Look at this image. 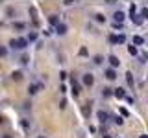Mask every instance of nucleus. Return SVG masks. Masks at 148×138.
<instances>
[{
    "label": "nucleus",
    "instance_id": "nucleus-1",
    "mask_svg": "<svg viewBox=\"0 0 148 138\" xmlns=\"http://www.w3.org/2000/svg\"><path fill=\"white\" fill-rule=\"evenodd\" d=\"M28 46H30V44H28V41L24 39V37H15V39L9 41V46H8V48L17 50V52H24Z\"/></svg>",
    "mask_w": 148,
    "mask_h": 138
},
{
    "label": "nucleus",
    "instance_id": "nucleus-2",
    "mask_svg": "<svg viewBox=\"0 0 148 138\" xmlns=\"http://www.w3.org/2000/svg\"><path fill=\"white\" fill-rule=\"evenodd\" d=\"M108 41L113 46H119V44H124V43H126V35H124V33H111L108 37Z\"/></svg>",
    "mask_w": 148,
    "mask_h": 138
},
{
    "label": "nucleus",
    "instance_id": "nucleus-3",
    "mask_svg": "<svg viewBox=\"0 0 148 138\" xmlns=\"http://www.w3.org/2000/svg\"><path fill=\"white\" fill-rule=\"evenodd\" d=\"M82 85L83 87H89V89H91V87L92 85H95V76H92V74L91 72H85V74H83V76H82Z\"/></svg>",
    "mask_w": 148,
    "mask_h": 138
},
{
    "label": "nucleus",
    "instance_id": "nucleus-4",
    "mask_svg": "<svg viewBox=\"0 0 148 138\" xmlns=\"http://www.w3.org/2000/svg\"><path fill=\"white\" fill-rule=\"evenodd\" d=\"M106 61H108L109 68H113V70H117V68L120 66V59H119V57H117V55H115V53L108 55V57H106Z\"/></svg>",
    "mask_w": 148,
    "mask_h": 138
},
{
    "label": "nucleus",
    "instance_id": "nucleus-5",
    "mask_svg": "<svg viewBox=\"0 0 148 138\" xmlns=\"http://www.w3.org/2000/svg\"><path fill=\"white\" fill-rule=\"evenodd\" d=\"M54 31H56V35L63 37V35H67V31H69V26H67V24H65V22L61 20L59 24H56V26H54Z\"/></svg>",
    "mask_w": 148,
    "mask_h": 138
},
{
    "label": "nucleus",
    "instance_id": "nucleus-6",
    "mask_svg": "<svg viewBox=\"0 0 148 138\" xmlns=\"http://www.w3.org/2000/svg\"><path fill=\"white\" fill-rule=\"evenodd\" d=\"M104 77H106V79H108V81H115V79H117V77H119V72L108 66V68H104Z\"/></svg>",
    "mask_w": 148,
    "mask_h": 138
},
{
    "label": "nucleus",
    "instance_id": "nucleus-7",
    "mask_svg": "<svg viewBox=\"0 0 148 138\" xmlns=\"http://www.w3.org/2000/svg\"><path fill=\"white\" fill-rule=\"evenodd\" d=\"M96 116H98V122L102 123V125H106V123L111 120V116H109L108 110H98V112H96Z\"/></svg>",
    "mask_w": 148,
    "mask_h": 138
},
{
    "label": "nucleus",
    "instance_id": "nucleus-8",
    "mask_svg": "<svg viewBox=\"0 0 148 138\" xmlns=\"http://www.w3.org/2000/svg\"><path fill=\"white\" fill-rule=\"evenodd\" d=\"M126 89L124 87H117V89H113V98H117V99H124L126 98Z\"/></svg>",
    "mask_w": 148,
    "mask_h": 138
},
{
    "label": "nucleus",
    "instance_id": "nucleus-9",
    "mask_svg": "<svg viewBox=\"0 0 148 138\" xmlns=\"http://www.w3.org/2000/svg\"><path fill=\"white\" fill-rule=\"evenodd\" d=\"M124 20H126V13L124 11H115L113 13V22H119V24H124Z\"/></svg>",
    "mask_w": 148,
    "mask_h": 138
},
{
    "label": "nucleus",
    "instance_id": "nucleus-10",
    "mask_svg": "<svg viewBox=\"0 0 148 138\" xmlns=\"http://www.w3.org/2000/svg\"><path fill=\"white\" fill-rule=\"evenodd\" d=\"M26 28H28L26 22H22V20H13V30H15V31H24Z\"/></svg>",
    "mask_w": 148,
    "mask_h": 138
},
{
    "label": "nucleus",
    "instance_id": "nucleus-11",
    "mask_svg": "<svg viewBox=\"0 0 148 138\" xmlns=\"http://www.w3.org/2000/svg\"><path fill=\"white\" fill-rule=\"evenodd\" d=\"M132 44L137 46V48H139V46H143V44H145V37H143V35H133L132 37Z\"/></svg>",
    "mask_w": 148,
    "mask_h": 138
},
{
    "label": "nucleus",
    "instance_id": "nucleus-12",
    "mask_svg": "<svg viewBox=\"0 0 148 138\" xmlns=\"http://www.w3.org/2000/svg\"><path fill=\"white\" fill-rule=\"evenodd\" d=\"M24 39L28 41V44H32V43H37V39H39V33H37V31H30V33H28Z\"/></svg>",
    "mask_w": 148,
    "mask_h": 138
},
{
    "label": "nucleus",
    "instance_id": "nucleus-13",
    "mask_svg": "<svg viewBox=\"0 0 148 138\" xmlns=\"http://www.w3.org/2000/svg\"><path fill=\"white\" fill-rule=\"evenodd\" d=\"M100 94H102V98H104V99H108V98H113V89H111V87H104Z\"/></svg>",
    "mask_w": 148,
    "mask_h": 138
},
{
    "label": "nucleus",
    "instance_id": "nucleus-14",
    "mask_svg": "<svg viewBox=\"0 0 148 138\" xmlns=\"http://www.w3.org/2000/svg\"><path fill=\"white\" fill-rule=\"evenodd\" d=\"M80 92H82V85H80L76 79H72V94H74V98H76Z\"/></svg>",
    "mask_w": 148,
    "mask_h": 138
},
{
    "label": "nucleus",
    "instance_id": "nucleus-15",
    "mask_svg": "<svg viewBox=\"0 0 148 138\" xmlns=\"http://www.w3.org/2000/svg\"><path fill=\"white\" fill-rule=\"evenodd\" d=\"M22 77H24L22 70H13V72H11V79H13V81H22Z\"/></svg>",
    "mask_w": 148,
    "mask_h": 138
},
{
    "label": "nucleus",
    "instance_id": "nucleus-16",
    "mask_svg": "<svg viewBox=\"0 0 148 138\" xmlns=\"http://www.w3.org/2000/svg\"><path fill=\"white\" fill-rule=\"evenodd\" d=\"M6 17H8V18H15V17H17V9L13 7V6L6 7Z\"/></svg>",
    "mask_w": 148,
    "mask_h": 138
},
{
    "label": "nucleus",
    "instance_id": "nucleus-17",
    "mask_svg": "<svg viewBox=\"0 0 148 138\" xmlns=\"http://www.w3.org/2000/svg\"><path fill=\"white\" fill-rule=\"evenodd\" d=\"M59 22H61V20H59V15H50V17H48V24L52 26V28H54L56 24H59Z\"/></svg>",
    "mask_w": 148,
    "mask_h": 138
},
{
    "label": "nucleus",
    "instance_id": "nucleus-18",
    "mask_svg": "<svg viewBox=\"0 0 148 138\" xmlns=\"http://www.w3.org/2000/svg\"><path fill=\"white\" fill-rule=\"evenodd\" d=\"M37 92H39V85H35V83H34V85L28 87V96H35Z\"/></svg>",
    "mask_w": 148,
    "mask_h": 138
},
{
    "label": "nucleus",
    "instance_id": "nucleus-19",
    "mask_svg": "<svg viewBox=\"0 0 148 138\" xmlns=\"http://www.w3.org/2000/svg\"><path fill=\"white\" fill-rule=\"evenodd\" d=\"M8 55H9V48H8V46H4V44H0V57L6 59Z\"/></svg>",
    "mask_w": 148,
    "mask_h": 138
},
{
    "label": "nucleus",
    "instance_id": "nucleus-20",
    "mask_svg": "<svg viewBox=\"0 0 148 138\" xmlns=\"http://www.w3.org/2000/svg\"><path fill=\"white\" fill-rule=\"evenodd\" d=\"M92 20H95V22H100V24H104V22H106V17L102 15V13H95V15H92Z\"/></svg>",
    "mask_w": 148,
    "mask_h": 138
},
{
    "label": "nucleus",
    "instance_id": "nucleus-21",
    "mask_svg": "<svg viewBox=\"0 0 148 138\" xmlns=\"http://www.w3.org/2000/svg\"><path fill=\"white\" fill-rule=\"evenodd\" d=\"M128 53L133 55V57H137V55H139V48H137V46H133V44H130L128 46Z\"/></svg>",
    "mask_w": 148,
    "mask_h": 138
},
{
    "label": "nucleus",
    "instance_id": "nucleus-22",
    "mask_svg": "<svg viewBox=\"0 0 148 138\" xmlns=\"http://www.w3.org/2000/svg\"><path fill=\"white\" fill-rule=\"evenodd\" d=\"M130 18H132V20H133V22H135V24H137V26H141V24H143V22H145V18H143L141 15H133V17H130Z\"/></svg>",
    "mask_w": 148,
    "mask_h": 138
},
{
    "label": "nucleus",
    "instance_id": "nucleus-23",
    "mask_svg": "<svg viewBox=\"0 0 148 138\" xmlns=\"http://www.w3.org/2000/svg\"><path fill=\"white\" fill-rule=\"evenodd\" d=\"M18 63H21L22 66H28V64H30V57H28V55H21V59H18Z\"/></svg>",
    "mask_w": 148,
    "mask_h": 138
},
{
    "label": "nucleus",
    "instance_id": "nucleus-24",
    "mask_svg": "<svg viewBox=\"0 0 148 138\" xmlns=\"http://www.w3.org/2000/svg\"><path fill=\"white\" fill-rule=\"evenodd\" d=\"M102 63H104V57H102V55H95V57H92V64H96V66H100Z\"/></svg>",
    "mask_w": 148,
    "mask_h": 138
},
{
    "label": "nucleus",
    "instance_id": "nucleus-25",
    "mask_svg": "<svg viewBox=\"0 0 148 138\" xmlns=\"http://www.w3.org/2000/svg\"><path fill=\"white\" fill-rule=\"evenodd\" d=\"M111 120H113L115 125H122V123H124V118H122V116H113Z\"/></svg>",
    "mask_w": 148,
    "mask_h": 138
},
{
    "label": "nucleus",
    "instance_id": "nucleus-26",
    "mask_svg": "<svg viewBox=\"0 0 148 138\" xmlns=\"http://www.w3.org/2000/svg\"><path fill=\"white\" fill-rule=\"evenodd\" d=\"M126 81H128V85H130V87L135 85V81H133V77H132V72H128V74H126Z\"/></svg>",
    "mask_w": 148,
    "mask_h": 138
},
{
    "label": "nucleus",
    "instance_id": "nucleus-27",
    "mask_svg": "<svg viewBox=\"0 0 148 138\" xmlns=\"http://www.w3.org/2000/svg\"><path fill=\"white\" fill-rule=\"evenodd\" d=\"M78 53H80L82 57H87V55H89V52H87V48H85V46H82V48H80V52H78Z\"/></svg>",
    "mask_w": 148,
    "mask_h": 138
},
{
    "label": "nucleus",
    "instance_id": "nucleus-28",
    "mask_svg": "<svg viewBox=\"0 0 148 138\" xmlns=\"http://www.w3.org/2000/svg\"><path fill=\"white\" fill-rule=\"evenodd\" d=\"M133 15H137V6H135V4L130 7V17H133Z\"/></svg>",
    "mask_w": 148,
    "mask_h": 138
},
{
    "label": "nucleus",
    "instance_id": "nucleus-29",
    "mask_svg": "<svg viewBox=\"0 0 148 138\" xmlns=\"http://www.w3.org/2000/svg\"><path fill=\"white\" fill-rule=\"evenodd\" d=\"M83 114H85V116H89V114H91V105H89V103L83 107Z\"/></svg>",
    "mask_w": 148,
    "mask_h": 138
},
{
    "label": "nucleus",
    "instance_id": "nucleus-30",
    "mask_svg": "<svg viewBox=\"0 0 148 138\" xmlns=\"http://www.w3.org/2000/svg\"><path fill=\"white\" fill-rule=\"evenodd\" d=\"M111 26H113V30H122L124 28V24H119V22H113Z\"/></svg>",
    "mask_w": 148,
    "mask_h": 138
},
{
    "label": "nucleus",
    "instance_id": "nucleus-31",
    "mask_svg": "<svg viewBox=\"0 0 148 138\" xmlns=\"http://www.w3.org/2000/svg\"><path fill=\"white\" fill-rule=\"evenodd\" d=\"M124 99H126L130 105H133V103H135V98H132V96H126V98H124Z\"/></svg>",
    "mask_w": 148,
    "mask_h": 138
},
{
    "label": "nucleus",
    "instance_id": "nucleus-32",
    "mask_svg": "<svg viewBox=\"0 0 148 138\" xmlns=\"http://www.w3.org/2000/svg\"><path fill=\"white\" fill-rule=\"evenodd\" d=\"M67 76H69V74L65 72V70H61V72H59V77H61V81H65V79H67Z\"/></svg>",
    "mask_w": 148,
    "mask_h": 138
},
{
    "label": "nucleus",
    "instance_id": "nucleus-33",
    "mask_svg": "<svg viewBox=\"0 0 148 138\" xmlns=\"http://www.w3.org/2000/svg\"><path fill=\"white\" fill-rule=\"evenodd\" d=\"M120 114H122V118H124V116H130V112H128L124 107H120Z\"/></svg>",
    "mask_w": 148,
    "mask_h": 138
},
{
    "label": "nucleus",
    "instance_id": "nucleus-34",
    "mask_svg": "<svg viewBox=\"0 0 148 138\" xmlns=\"http://www.w3.org/2000/svg\"><path fill=\"white\" fill-rule=\"evenodd\" d=\"M0 138H13V135H9V133H6V135H2Z\"/></svg>",
    "mask_w": 148,
    "mask_h": 138
},
{
    "label": "nucleus",
    "instance_id": "nucleus-35",
    "mask_svg": "<svg viewBox=\"0 0 148 138\" xmlns=\"http://www.w3.org/2000/svg\"><path fill=\"white\" fill-rule=\"evenodd\" d=\"M139 138H148V135H139Z\"/></svg>",
    "mask_w": 148,
    "mask_h": 138
},
{
    "label": "nucleus",
    "instance_id": "nucleus-36",
    "mask_svg": "<svg viewBox=\"0 0 148 138\" xmlns=\"http://www.w3.org/2000/svg\"><path fill=\"white\" fill-rule=\"evenodd\" d=\"M104 138H113V136H111V135H104Z\"/></svg>",
    "mask_w": 148,
    "mask_h": 138
},
{
    "label": "nucleus",
    "instance_id": "nucleus-37",
    "mask_svg": "<svg viewBox=\"0 0 148 138\" xmlns=\"http://www.w3.org/2000/svg\"><path fill=\"white\" fill-rule=\"evenodd\" d=\"M0 123H4V118L2 116H0Z\"/></svg>",
    "mask_w": 148,
    "mask_h": 138
}]
</instances>
